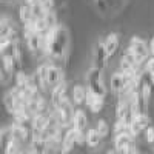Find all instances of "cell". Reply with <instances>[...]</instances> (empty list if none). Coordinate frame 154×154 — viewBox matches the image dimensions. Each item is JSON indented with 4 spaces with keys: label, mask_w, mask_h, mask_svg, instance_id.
<instances>
[{
    "label": "cell",
    "mask_w": 154,
    "mask_h": 154,
    "mask_svg": "<svg viewBox=\"0 0 154 154\" xmlns=\"http://www.w3.org/2000/svg\"><path fill=\"white\" fill-rule=\"evenodd\" d=\"M100 140H102V136L99 134V131L96 130V128H91V130L86 131V145L88 146H91V148L99 146Z\"/></svg>",
    "instance_id": "22"
},
{
    "label": "cell",
    "mask_w": 154,
    "mask_h": 154,
    "mask_svg": "<svg viewBox=\"0 0 154 154\" xmlns=\"http://www.w3.org/2000/svg\"><path fill=\"white\" fill-rule=\"evenodd\" d=\"M149 125H151V119L146 114L136 116V117L131 120L130 126H128V133H130L133 137H137L142 131H145L146 128H149Z\"/></svg>",
    "instance_id": "8"
},
{
    "label": "cell",
    "mask_w": 154,
    "mask_h": 154,
    "mask_svg": "<svg viewBox=\"0 0 154 154\" xmlns=\"http://www.w3.org/2000/svg\"><path fill=\"white\" fill-rule=\"evenodd\" d=\"M145 71H148L152 77H154V57L152 59H149L148 62H146V66H145Z\"/></svg>",
    "instance_id": "30"
},
{
    "label": "cell",
    "mask_w": 154,
    "mask_h": 154,
    "mask_svg": "<svg viewBox=\"0 0 154 154\" xmlns=\"http://www.w3.org/2000/svg\"><path fill=\"white\" fill-rule=\"evenodd\" d=\"M62 82H65L63 80V71L53 63H48V86L53 89Z\"/></svg>",
    "instance_id": "12"
},
{
    "label": "cell",
    "mask_w": 154,
    "mask_h": 154,
    "mask_svg": "<svg viewBox=\"0 0 154 154\" xmlns=\"http://www.w3.org/2000/svg\"><path fill=\"white\" fill-rule=\"evenodd\" d=\"M105 48H106V53H108V56L109 57H112L114 54H116V51H117V48H119V43H120V40H119V35L117 34H114V32H111L106 38H105Z\"/></svg>",
    "instance_id": "20"
},
{
    "label": "cell",
    "mask_w": 154,
    "mask_h": 154,
    "mask_svg": "<svg viewBox=\"0 0 154 154\" xmlns=\"http://www.w3.org/2000/svg\"><path fill=\"white\" fill-rule=\"evenodd\" d=\"M139 89L140 93L143 94L146 103H149L151 97L154 96V77L148 72V71H143L142 75H140V80H139Z\"/></svg>",
    "instance_id": "7"
},
{
    "label": "cell",
    "mask_w": 154,
    "mask_h": 154,
    "mask_svg": "<svg viewBox=\"0 0 154 154\" xmlns=\"http://www.w3.org/2000/svg\"><path fill=\"white\" fill-rule=\"evenodd\" d=\"M22 154H32V152H31V149L28 148V149H25V151H22Z\"/></svg>",
    "instance_id": "35"
},
{
    "label": "cell",
    "mask_w": 154,
    "mask_h": 154,
    "mask_svg": "<svg viewBox=\"0 0 154 154\" xmlns=\"http://www.w3.org/2000/svg\"><path fill=\"white\" fill-rule=\"evenodd\" d=\"M69 46V32L65 26H59L43 35L42 53L51 60H63Z\"/></svg>",
    "instance_id": "1"
},
{
    "label": "cell",
    "mask_w": 154,
    "mask_h": 154,
    "mask_svg": "<svg viewBox=\"0 0 154 154\" xmlns=\"http://www.w3.org/2000/svg\"><path fill=\"white\" fill-rule=\"evenodd\" d=\"M86 83H88V91L93 93L96 97L105 99L106 96V86L103 83V79H102V71L91 68L86 74Z\"/></svg>",
    "instance_id": "2"
},
{
    "label": "cell",
    "mask_w": 154,
    "mask_h": 154,
    "mask_svg": "<svg viewBox=\"0 0 154 154\" xmlns=\"http://www.w3.org/2000/svg\"><path fill=\"white\" fill-rule=\"evenodd\" d=\"M43 19H45V22H46L48 31H53V29H56V28L59 26V23H57V16H56V12H54L53 9L48 11Z\"/></svg>",
    "instance_id": "24"
},
{
    "label": "cell",
    "mask_w": 154,
    "mask_h": 154,
    "mask_svg": "<svg viewBox=\"0 0 154 154\" xmlns=\"http://www.w3.org/2000/svg\"><path fill=\"white\" fill-rule=\"evenodd\" d=\"M130 103H131V111L134 114V117L136 116H140V114H145V109H146L148 103H146L143 94L140 93L139 86H136L130 93Z\"/></svg>",
    "instance_id": "5"
},
{
    "label": "cell",
    "mask_w": 154,
    "mask_h": 154,
    "mask_svg": "<svg viewBox=\"0 0 154 154\" xmlns=\"http://www.w3.org/2000/svg\"><path fill=\"white\" fill-rule=\"evenodd\" d=\"M40 5L46 9V11H51L54 6V0H40Z\"/></svg>",
    "instance_id": "29"
},
{
    "label": "cell",
    "mask_w": 154,
    "mask_h": 154,
    "mask_svg": "<svg viewBox=\"0 0 154 154\" xmlns=\"http://www.w3.org/2000/svg\"><path fill=\"white\" fill-rule=\"evenodd\" d=\"M133 136L130 133H122L117 134L114 139V149L119 154H126L130 151V148H133Z\"/></svg>",
    "instance_id": "9"
},
{
    "label": "cell",
    "mask_w": 154,
    "mask_h": 154,
    "mask_svg": "<svg viewBox=\"0 0 154 154\" xmlns=\"http://www.w3.org/2000/svg\"><path fill=\"white\" fill-rule=\"evenodd\" d=\"M22 151H23V149H22V143H19L17 140L12 139L3 152H5V154H22Z\"/></svg>",
    "instance_id": "25"
},
{
    "label": "cell",
    "mask_w": 154,
    "mask_h": 154,
    "mask_svg": "<svg viewBox=\"0 0 154 154\" xmlns=\"http://www.w3.org/2000/svg\"><path fill=\"white\" fill-rule=\"evenodd\" d=\"M19 17H20V22L23 25H29L34 22V12H32V6L28 5V3H23L19 9Z\"/></svg>",
    "instance_id": "19"
},
{
    "label": "cell",
    "mask_w": 154,
    "mask_h": 154,
    "mask_svg": "<svg viewBox=\"0 0 154 154\" xmlns=\"http://www.w3.org/2000/svg\"><path fill=\"white\" fill-rule=\"evenodd\" d=\"M86 94H88V89H85L83 86L77 85L72 88V102L75 105H83L85 100H86Z\"/></svg>",
    "instance_id": "21"
},
{
    "label": "cell",
    "mask_w": 154,
    "mask_h": 154,
    "mask_svg": "<svg viewBox=\"0 0 154 154\" xmlns=\"http://www.w3.org/2000/svg\"><path fill=\"white\" fill-rule=\"evenodd\" d=\"M26 43H28V48H29V51L32 54L40 53V51H42V43H43V35L34 32L32 35H29L26 38Z\"/></svg>",
    "instance_id": "16"
},
{
    "label": "cell",
    "mask_w": 154,
    "mask_h": 154,
    "mask_svg": "<svg viewBox=\"0 0 154 154\" xmlns=\"http://www.w3.org/2000/svg\"><path fill=\"white\" fill-rule=\"evenodd\" d=\"M49 117H51V114L48 116V114H37V116H34L32 117V120H31V130L32 131H43V128L48 125V122H49Z\"/></svg>",
    "instance_id": "18"
},
{
    "label": "cell",
    "mask_w": 154,
    "mask_h": 154,
    "mask_svg": "<svg viewBox=\"0 0 154 154\" xmlns=\"http://www.w3.org/2000/svg\"><path fill=\"white\" fill-rule=\"evenodd\" d=\"M66 88H68L66 82H62L60 85H57L56 88L51 89V105H53L54 109L68 97V96H66Z\"/></svg>",
    "instance_id": "10"
},
{
    "label": "cell",
    "mask_w": 154,
    "mask_h": 154,
    "mask_svg": "<svg viewBox=\"0 0 154 154\" xmlns=\"http://www.w3.org/2000/svg\"><path fill=\"white\" fill-rule=\"evenodd\" d=\"M126 154H140V152H139V151H137V149L133 146V148H130V151H128Z\"/></svg>",
    "instance_id": "33"
},
{
    "label": "cell",
    "mask_w": 154,
    "mask_h": 154,
    "mask_svg": "<svg viewBox=\"0 0 154 154\" xmlns=\"http://www.w3.org/2000/svg\"><path fill=\"white\" fill-rule=\"evenodd\" d=\"M12 140V133H11V128L9 126H5L2 133H0V146H2V149L5 151L6 146L9 145V142Z\"/></svg>",
    "instance_id": "23"
},
{
    "label": "cell",
    "mask_w": 154,
    "mask_h": 154,
    "mask_svg": "<svg viewBox=\"0 0 154 154\" xmlns=\"http://www.w3.org/2000/svg\"><path fill=\"white\" fill-rule=\"evenodd\" d=\"M74 109L71 105V100L66 97L62 103L53 111V116L56 117L57 123L63 128V126H72V119H74Z\"/></svg>",
    "instance_id": "3"
},
{
    "label": "cell",
    "mask_w": 154,
    "mask_h": 154,
    "mask_svg": "<svg viewBox=\"0 0 154 154\" xmlns=\"http://www.w3.org/2000/svg\"><path fill=\"white\" fill-rule=\"evenodd\" d=\"M25 3H28V5H37V3H40V0H25Z\"/></svg>",
    "instance_id": "32"
},
{
    "label": "cell",
    "mask_w": 154,
    "mask_h": 154,
    "mask_svg": "<svg viewBox=\"0 0 154 154\" xmlns=\"http://www.w3.org/2000/svg\"><path fill=\"white\" fill-rule=\"evenodd\" d=\"M145 139H146V142L148 143H154V128L149 126L145 130Z\"/></svg>",
    "instance_id": "28"
},
{
    "label": "cell",
    "mask_w": 154,
    "mask_h": 154,
    "mask_svg": "<svg viewBox=\"0 0 154 154\" xmlns=\"http://www.w3.org/2000/svg\"><path fill=\"white\" fill-rule=\"evenodd\" d=\"M96 130L99 131V134H100L102 137H106V136L109 134V125L106 123V120L100 119V120H97V123H96Z\"/></svg>",
    "instance_id": "26"
},
{
    "label": "cell",
    "mask_w": 154,
    "mask_h": 154,
    "mask_svg": "<svg viewBox=\"0 0 154 154\" xmlns=\"http://www.w3.org/2000/svg\"><path fill=\"white\" fill-rule=\"evenodd\" d=\"M86 126H88V117H86V112L83 109H75L74 112V119H72V128L77 131H86Z\"/></svg>",
    "instance_id": "14"
},
{
    "label": "cell",
    "mask_w": 154,
    "mask_h": 154,
    "mask_svg": "<svg viewBox=\"0 0 154 154\" xmlns=\"http://www.w3.org/2000/svg\"><path fill=\"white\" fill-rule=\"evenodd\" d=\"M128 126H130V123H128L126 120H119L116 122L114 125V134L117 136V134H122V133H128Z\"/></svg>",
    "instance_id": "27"
},
{
    "label": "cell",
    "mask_w": 154,
    "mask_h": 154,
    "mask_svg": "<svg viewBox=\"0 0 154 154\" xmlns=\"http://www.w3.org/2000/svg\"><path fill=\"white\" fill-rule=\"evenodd\" d=\"M85 103H86V106H88L89 109H91V112H100L102 108H103V99L96 97L93 93H89V91H88Z\"/></svg>",
    "instance_id": "17"
},
{
    "label": "cell",
    "mask_w": 154,
    "mask_h": 154,
    "mask_svg": "<svg viewBox=\"0 0 154 154\" xmlns=\"http://www.w3.org/2000/svg\"><path fill=\"white\" fill-rule=\"evenodd\" d=\"M106 154H119V152L116 151V149H108V151H106Z\"/></svg>",
    "instance_id": "34"
},
{
    "label": "cell",
    "mask_w": 154,
    "mask_h": 154,
    "mask_svg": "<svg viewBox=\"0 0 154 154\" xmlns=\"http://www.w3.org/2000/svg\"><path fill=\"white\" fill-rule=\"evenodd\" d=\"M2 37H11L12 40H16L17 42V32H16V28L12 26V23L3 17L2 22H0V38Z\"/></svg>",
    "instance_id": "15"
},
{
    "label": "cell",
    "mask_w": 154,
    "mask_h": 154,
    "mask_svg": "<svg viewBox=\"0 0 154 154\" xmlns=\"http://www.w3.org/2000/svg\"><path fill=\"white\" fill-rule=\"evenodd\" d=\"M108 53H106V48L103 42H99L94 45V51H93V68L103 71L106 63H108Z\"/></svg>",
    "instance_id": "6"
},
{
    "label": "cell",
    "mask_w": 154,
    "mask_h": 154,
    "mask_svg": "<svg viewBox=\"0 0 154 154\" xmlns=\"http://www.w3.org/2000/svg\"><path fill=\"white\" fill-rule=\"evenodd\" d=\"M9 128H11V133H12V139L17 140L19 143H25V142L28 140V137H29V130L26 128V125L14 122L12 125H9Z\"/></svg>",
    "instance_id": "13"
},
{
    "label": "cell",
    "mask_w": 154,
    "mask_h": 154,
    "mask_svg": "<svg viewBox=\"0 0 154 154\" xmlns=\"http://www.w3.org/2000/svg\"><path fill=\"white\" fill-rule=\"evenodd\" d=\"M77 134H79V131L74 130L72 126L65 133V136H63V139H62V143H60V148H62L63 154H68L74 148V145H77Z\"/></svg>",
    "instance_id": "11"
},
{
    "label": "cell",
    "mask_w": 154,
    "mask_h": 154,
    "mask_svg": "<svg viewBox=\"0 0 154 154\" xmlns=\"http://www.w3.org/2000/svg\"><path fill=\"white\" fill-rule=\"evenodd\" d=\"M148 48H149V54L154 57V37L149 40V43H148Z\"/></svg>",
    "instance_id": "31"
},
{
    "label": "cell",
    "mask_w": 154,
    "mask_h": 154,
    "mask_svg": "<svg viewBox=\"0 0 154 154\" xmlns=\"http://www.w3.org/2000/svg\"><path fill=\"white\" fill-rule=\"evenodd\" d=\"M128 51L137 59V62L140 63V65H142V63L148 59V56H149V48L140 37H131Z\"/></svg>",
    "instance_id": "4"
}]
</instances>
